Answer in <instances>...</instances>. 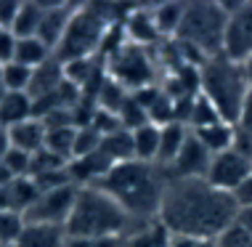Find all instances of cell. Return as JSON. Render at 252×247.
I'll return each mask as SVG.
<instances>
[{
    "label": "cell",
    "mask_w": 252,
    "mask_h": 247,
    "mask_svg": "<svg viewBox=\"0 0 252 247\" xmlns=\"http://www.w3.org/2000/svg\"><path fill=\"white\" fill-rule=\"evenodd\" d=\"M239 215L228 191L210 186L204 178H170L159 208V221L170 234L218 239Z\"/></svg>",
    "instance_id": "cell-1"
},
{
    "label": "cell",
    "mask_w": 252,
    "mask_h": 247,
    "mask_svg": "<svg viewBox=\"0 0 252 247\" xmlns=\"http://www.w3.org/2000/svg\"><path fill=\"white\" fill-rule=\"evenodd\" d=\"M120 205L135 226H149L159 218L162 197L167 186V170L152 162H120L96 183Z\"/></svg>",
    "instance_id": "cell-2"
},
{
    "label": "cell",
    "mask_w": 252,
    "mask_h": 247,
    "mask_svg": "<svg viewBox=\"0 0 252 247\" xmlns=\"http://www.w3.org/2000/svg\"><path fill=\"white\" fill-rule=\"evenodd\" d=\"M228 22V5L223 3H186L181 27L175 32V45H178L183 61L189 67H199L207 59H215L223 53V37H226Z\"/></svg>",
    "instance_id": "cell-3"
},
{
    "label": "cell",
    "mask_w": 252,
    "mask_h": 247,
    "mask_svg": "<svg viewBox=\"0 0 252 247\" xmlns=\"http://www.w3.org/2000/svg\"><path fill=\"white\" fill-rule=\"evenodd\" d=\"M141 226L120 208L101 186H80L72 205L66 237H96V239H125Z\"/></svg>",
    "instance_id": "cell-4"
},
{
    "label": "cell",
    "mask_w": 252,
    "mask_h": 247,
    "mask_svg": "<svg viewBox=\"0 0 252 247\" xmlns=\"http://www.w3.org/2000/svg\"><path fill=\"white\" fill-rule=\"evenodd\" d=\"M199 93L218 109L223 122L236 125L252 93L247 74H244V64H236L223 53L215 59H207L199 67Z\"/></svg>",
    "instance_id": "cell-5"
},
{
    "label": "cell",
    "mask_w": 252,
    "mask_h": 247,
    "mask_svg": "<svg viewBox=\"0 0 252 247\" xmlns=\"http://www.w3.org/2000/svg\"><path fill=\"white\" fill-rule=\"evenodd\" d=\"M114 13H117V8H112V5H74L72 22L66 27L59 48L53 51V59L66 64L74 59L98 56L109 27L122 24V19H117Z\"/></svg>",
    "instance_id": "cell-6"
},
{
    "label": "cell",
    "mask_w": 252,
    "mask_h": 247,
    "mask_svg": "<svg viewBox=\"0 0 252 247\" xmlns=\"http://www.w3.org/2000/svg\"><path fill=\"white\" fill-rule=\"evenodd\" d=\"M106 74L127 93H135L141 88L157 85V59L149 53V48L125 43L106 59Z\"/></svg>",
    "instance_id": "cell-7"
},
{
    "label": "cell",
    "mask_w": 252,
    "mask_h": 247,
    "mask_svg": "<svg viewBox=\"0 0 252 247\" xmlns=\"http://www.w3.org/2000/svg\"><path fill=\"white\" fill-rule=\"evenodd\" d=\"M77 189L80 186H74V183H66V186H59V189H51V191H40L35 205L24 212V221L27 223L66 226L72 205L77 200Z\"/></svg>",
    "instance_id": "cell-8"
},
{
    "label": "cell",
    "mask_w": 252,
    "mask_h": 247,
    "mask_svg": "<svg viewBox=\"0 0 252 247\" xmlns=\"http://www.w3.org/2000/svg\"><path fill=\"white\" fill-rule=\"evenodd\" d=\"M223 56L236 61V64H244L247 59H252V3L228 5Z\"/></svg>",
    "instance_id": "cell-9"
},
{
    "label": "cell",
    "mask_w": 252,
    "mask_h": 247,
    "mask_svg": "<svg viewBox=\"0 0 252 247\" xmlns=\"http://www.w3.org/2000/svg\"><path fill=\"white\" fill-rule=\"evenodd\" d=\"M247 176H252V160L231 146L220 154H213V162H210V170H207V176H204V181H207L210 186L231 194Z\"/></svg>",
    "instance_id": "cell-10"
},
{
    "label": "cell",
    "mask_w": 252,
    "mask_h": 247,
    "mask_svg": "<svg viewBox=\"0 0 252 247\" xmlns=\"http://www.w3.org/2000/svg\"><path fill=\"white\" fill-rule=\"evenodd\" d=\"M210 162H213V152L194 133H189L175 162L167 168V176L170 178H204L210 170Z\"/></svg>",
    "instance_id": "cell-11"
},
{
    "label": "cell",
    "mask_w": 252,
    "mask_h": 247,
    "mask_svg": "<svg viewBox=\"0 0 252 247\" xmlns=\"http://www.w3.org/2000/svg\"><path fill=\"white\" fill-rule=\"evenodd\" d=\"M72 13H74V5H69V3H43V22H40L37 37L43 40L51 51L59 48L66 27L72 22Z\"/></svg>",
    "instance_id": "cell-12"
},
{
    "label": "cell",
    "mask_w": 252,
    "mask_h": 247,
    "mask_svg": "<svg viewBox=\"0 0 252 247\" xmlns=\"http://www.w3.org/2000/svg\"><path fill=\"white\" fill-rule=\"evenodd\" d=\"M122 30H125L127 43H133V45L152 48V45L162 43L159 32H157V24L152 19V8H130L125 22H122Z\"/></svg>",
    "instance_id": "cell-13"
},
{
    "label": "cell",
    "mask_w": 252,
    "mask_h": 247,
    "mask_svg": "<svg viewBox=\"0 0 252 247\" xmlns=\"http://www.w3.org/2000/svg\"><path fill=\"white\" fill-rule=\"evenodd\" d=\"M8 133V141H11V149H19V152H27V154H35L45 146V136H48V128H45L43 120L32 117L27 122H19L13 128H5Z\"/></svg>",
    "instance_id": "cell-14"
},
{
    "label": "cell",
    "mask_w": 252,
    "mask_h": 247,
    "mask_svg": "<svg viewBox=\"0 0 252 247\" xmlns=\"http://www.w3.org/2000/svg\"><path fill=\"white\" fill-rule=\"evenodd\" d=\"M61 82H64V67H61V61L51 59V61H45L43 67L32 70V80H30L27 93H30L32 101H40V99H45V96L56 93V88Z\"/></svg>",
    "instance_id": "cell-15"
},
{
    "label": "cell",
    "mask_w": 252,
    "mask_h": 247,
    "mask_svg": "<svg viewBox=\"0 0 252 247\" xmlns=\"http://www.w3.org/2000/svg\"><path fill=\"white\" fill-rule=\"evenodd\" d=\"M189 133L191 130H189V125H183V122H167V125L159 128V154H157V165L159 168L167 170L175 162V157L183 149Z\"/></svg>",
    "instance_id": "cell-16"
},
{
    "label": "cell",
    "mask_w": 252,
    "mask_h": 247,
    "mask_svg": "<svg viewBox=\"0 0 252 247\" xmlns=\"http://www.w3.org/2000/svg\"><path fill=\"white\" fill-rule=\"evenodd\" d=\"M22 247H64L66 245V231L64 226H48V223H27L19 237Z\"/></svg>",
    "instance_id": "cell-17"
},
{
    "label": "cell",
    "mask_w": 252,
    "mask_h": 247,
    "mask_svg": "<svg viewBox=\"0 0 252 247\" xmlns=\"http://www.w3.org/2000/svg\"><path fill=\"white\" fill-rule=\"evenodd\" d=\"M32 109H35V104H32L27 91L5 93V99L0 101V122H3V128H13L19 122H27L32 120Z\"/></svg>",
    "instance_id": "cell-18"
},
{
    "label": "cell",
    "mask_w": 252,
    "mask_h": 247,
    "mask_svg": "<svg viewBox=\"0 0 252 247\" xmlns=\"http://www.w3.org/2000/svg\"><path fill=\"white\" fill-rule=\"evenodd\" d=\"M51 59H53V51L40 37H16V53H13L16 64L37 70V67H43Z\"/></svg>",
    "instance_id": "cell-19"
},
{
    "label": "cell",
    "mask_w": 252,
    "mask_h": 247,
    "mask_svg": "<svg viewBox=\"0 0 252 247\" xmlns=\"http://www.w3.org/2000/svg\"><path fill=\"white\" fill-rule=\"evenodd\" d=\"M133 133V149H135V160L138 162H152L157 165V154H159V125H146L130 130Z\"/></svg>",
    "instance_id": "cell-20"
},
{
    "label": "cell",
    "mask_w": 252,
    "mask_h": 247,
    "mask_svg": "<svg viewBox=\"0 0 252 247\" xmlns=\"http://www.w3.org/2000/svg\"><path fill=\"white\" fill-rule=\"evenodd\" d=\"M183 11H186V3H162L152 8V19L157 24V32H159L162 40H173L175 32L181 27Z\"/></svg>",
    "instance_id": "cell-21"
},
{
    "label": "cell",
    "mask_w": 252,
    "mask_h": 247,
    "mask_svg": "<svg viewBox=\"0 0 252 247\" xmlns=\"http://www.w3.org/2000/svg\"><path fill=\"white\" fill-rule=\"evenodd\" d=\"M101 152H104L114 165L120 162H130L135 160V149H133V133L130 130H117L101 139Z\"/></svg>",
    "instance_id": "cell-22"
},
{
    "label": "cell",
    "mask_w": 252,
    "mask_h": 247,
    "mask_svg": "<svg viewBox=\"0 0 252 247\" xmlns=\"http://www.w3.org/2000/svg\"><path fill=\"white\" fill-rule=\"evenodd\" d=\"M191 133L213 154H220V152H226V149L234 146V125H228V122H218V125H210V128H202V130H191Z\"/></svg>",
    "instance_id": "cell-23"
},
{
    "label": "cell",
    "mask_w": 252,
    "mask_h": 247,
    "mask_svg": "<svg viewBox=\"0 0 252 247\" xmlns=\"http://www.w3.org/2000/svg\"><path fill=\"white\" fill-rule=\"evenodd\" d=\"M40 22H43V3L40 0H30V3H22L16 24H13L11 32L16 37H37Z\"/></svg>",
    "instance_id": "cell-24"
},
{
    "label": "cell",
    "mask_w": 252,
    "mask_h": 247,
    "mask_svg": "<svg viewBox=\"0 0 252 247\" xmlns=\"http://www.w3.org/2000/svg\"><path fill=\"white\" fill-rule=\"evenodd\" d=\"M127 247H170V231L159 221L144 226V229L133 231L130 237H125Z\"/></svg>",
    "instance_id": "cell-25"
},
{
    "label": "cell",
    "mask_w": 252,
    "mask_h": 247,
    "mask_svg": "<svg viewBox=\"0 0 252 247\" xmlns=\"http://www.w3.org/2000/svg\"><path fill=\"white\" fill-rule=\"evenodd\" d=\"M218 122H223L220 114H218V109L210 104L202 93H196L194 104H191V114H189V130H202V128L218 125Z\"/></svg>",
    "instance_id": "cell-26"
},
{
    "label": "cell",
    "mask_w": 252,
    "mask_h": 247,
    "mask_svg": "<svg viewBox=\"0 0 252 247\" xmlns=\"http://www.w3.org/2000/svg\"><path fill=\"white\" fill-rule=\"evenodd\" d=\"M74 136H77V128H51L48 136H45V149H51L53 154H59L66 162H72Z\"/></svg>",
    "instance_id": "cell-27"
},
{
    "label": "cell",
    "mask_w": 252,
    "mask_h": 247,
    "mask_svg": "<svg viewBox=\"0 0 252 247\" xmlns=\"http://www.w3.org/2000/svg\"><path fill=\"white\" fill-rule=\"evenodd\" d=\"M0 80H3L5 91L8 93H16V91H27L30 88V80H32V70L30 67H22L16 61L0 67Z\"/></svg>",
    "instance_id": "cell-28"
},
{
    "label": "cell",
    "mask_w": 252,
    "mask_h": 247,
    "mask_svg": "<svg viewBox=\"0 0 252 247\" xmlns=\"http://www.w3.org/2000/svg\"><path fill=\"white\" fill-rule=\"evenodd\" d=\"M24 231V215L11 210H0V247L16 245Z\"/></svg>",
    "instance_id": "cell-29"
},
{
    "label": "cell",
    "mask_w": 252,
    "mask_h": 247,
    "mask_svg": "<svg viewBox=\"0 0 252 247\" xmlns=\"http://www.w3.org/2000/svg\"><path fill=\"white\" fill-rule=\"evenodd\" d=\"M101 139H104V136H101L96 128H91V125L77 128V136H74V149H72V160L96 152V149L101 146Z\"/></svg>",
    "instance_id": "cell-30"
},
{
    "label": "cell",
    "mask_w": 252,
    "mask_h": 247,
    "mask_svg": "<svg viewBox=\"0 0 252 247\" xmlns=\"http://www.w3.org/2000/svg\"><path fill=\"white\" fill-rule=\"evenodd\" d=\"M66 162L64 157H59V154H53L51 149H40V152L32 154V168H30V178L32 176H40V173H51V170H64L66 168Z\"/></svg>",
    "instance_id": "cell-31"
},
{
    "label": "cell",
    "mask_w": 252,
    "mask_h": 247,
    "mask_svg": "<svg viewBox=\"0 0 252 247\" xmlns=\"http://www.w3.org/2000/svg\"><path fill=\"white\" fill-rule=\"evenodd\" d=\"M215 242H218V247H252V234L239 221H234Z\"/></svg>",
    "instance_id": "cell-32"
},
{
    "label": "cell",
    "mask_w": 252,
    "mask_h": 247,
    "mask_svg": "<svg viewBox=\"0 0 252 247\" xmlns=\"http://www.w3.org/2000/svg\"><path fill=\"white\" fill-rule=\"evenodd\" d=\"M3 165L8 168V173L13 178H30V168H32V154L19 152V149H8Z\"/></svg>",
    "instance_id": "cell-33"
},
{
    "label": "cell",
    "mask_w": 252,
    "mask_h": 247,
    "mask_svg": "<svg viewBox=\"0 0 252 247\" xmlns=\"http://www.w3.org/2000/svg\"><path fill=\"white\" fill-rule=\"evenodd\" d=\"M19 8H22V3H16V0H0V32H11L13 30Z\"/></svg>",
    "instance_id": "cell-34"
},
{
    "label": "cell",
    "mask_w": 252,
    "mask_h": 247,
    "mask_svg": "<svg viewBox=\"0 0 252 247\" xmlns=\"http://www.w3.org/2000/svg\"><path fill=\"white\" fill-rule=\"evenodd\" d=\"M231 200H234V205L239 210H250L252 208V176H247L239 186L231 191Z\"/></svg>",
    "instance_id": "cell-35"
},
{
    "label": "cell",
    "mask_w": 252,
    "mask_h": 247,
    "mask_svg": "<svg viewBox=\"0 0 252 247\" xmlns=\"http://www.w3.org/2000/svg\"><path fill=\"white\" fill-rule=\"evenodd\" d=\"M122 239H96V237H66L64 247H117Z\"/></svg>",
    "instance_id": "cell-36"
},
{
    "label": "cell",
    "mask_w": 252,
    "mask_h": 247,
    "mask_svg": "<svg viewBox=\"0 0 252 247\" xmlns=\"http://www.w3.org/2000/svg\"><path fill=\"white\" fill-rule=\"evenodd\" d=\"M170 247H218V242H215V239H204V237L170 234Z\"/></svg>",
    "instance_id": "cell-37"
},
{
    "label": "cell",
    "mask_w": 252,
    "mask_h": 247,
    "mask_svg": "<svg viewBox=\"0 0 252 247\" xmlns=\"http://www.w3.org/2000/svg\"><path fill=\"white\" fill-rule=\"evenodd\" d=\"M16 53V35L13 32H0V67L11 64Z\"/></svg>",
    "instance_id": "cell-38"
},
{
    "label": "cell",
    "mask_w": 252,
    "mask_h": 247,
    "mask_svg": "<svg viewBox=\"0 0 252 247\" xmlns=\"http://www.w3.org/2000/svg\"><path fill=\"white\" fill-rule=\"evenodd\" d=\"M236 221H239V223L244 226V229H247L250 234H252V208H250V210H239V215H236Z\"/></svg>",
    "instance_id": "cell-39"
},
{
    "label": "cell",
    "mask_w": 252,
    "mask_h": 247,
    "mask_svg": "<svg viewBox=\"0 0 252 247\" xmlns=\"http://www.w3.org/2000/svg\"><path fill=\"white\" fill-rule=\"evenodd\" d=\"M8 149H11V141H8V133L5 130H0V162L5 160V154H8Z\"/></svg>",
    "instance_id": "cell-40"
},
{
    "label": "cell",
    "mask_w": 252,
    "mask_h": 247,
    "mask_svg": "<svg viewBox=\"0 0 252 247\" xmlns=\"http://www.w3.org/2000/svg\"><path fill=\"white\" fill-rule=\"evenodd\" d=\"M244 74H247V82H250V91H252V59L244 61Z\"/></svg>",
    "instance_id": "cell-41"
},
{
    "label": "cell",
    "mask_w": 252,
    "mask_h": 247,
    "mask_svg": "<svg viewBox=\"0 0 252 247\" xmlns=\"http://www.w3.org/2000/svg\"><path fill=\"white\" fill-rule=\"evenodd\" d=\"M5 93H8V91H5V85H3V80H0V101H3V99H5Z\"/></svg>",
    "instance_id": "cell-42"
},
{
    "label": "cell",
    "mask_w": 252,
    "mask_h": 247,
    "mask_svg": "<svg viewBox=\"0 0 252 247\" xmlns=\"http://www.w3.org/2000/svg\"><path fill=\"white\" fill-rule=\"evenodd\" d=\"M117 247H127V245H125V239H122V242H120V245H117Z\"/></svg>",
    "instance_id": "cell-43"
},
{
    "label": "cell",
    "mask_w": 252,
    "mask_h": 247,
    "mask_svg": "<svg viewBox=\"0 0 252 247\" xmlns=\"http://www.w3.org/2000/svg\"><path fill=\"white\" fill-rule=\"evenodd\" d=\"M8 247H22V245H19V242H16V245H8Z\"/></svg>",
    "instance_id": "cell-44"
},
{
    "label": "cell",
    "mask_w": 252,
    "mask_h": 247,
    "mask_svg": "<svg viewBox=\"0 0 252 247\" xmlns=\"http://www.w3.org/2000/svg\"><path fill=\"white\" fill-rule=\"evenodd\" d=\"M0 130H5V128H3V122H0Z\"/></svg>",
    "instance_id": "cell-45"
}]
</instances>
